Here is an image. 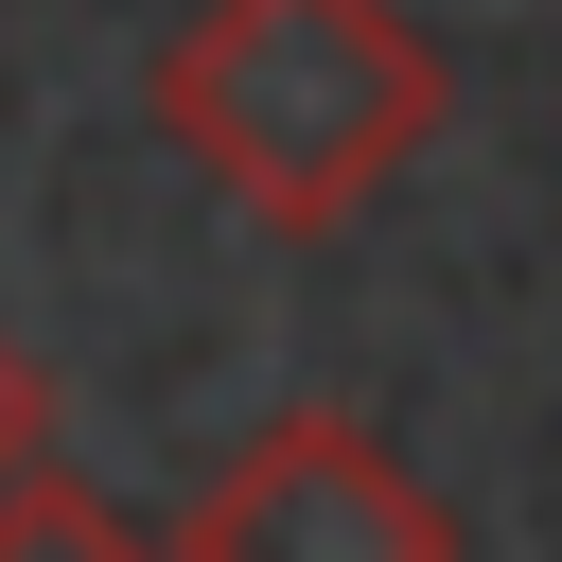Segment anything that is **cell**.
I'll list each match as a JSON object with an SVG mask.
<instances>
[{
  "instance_id": "1",
  "label": "cell",
  "mask_w": 562,
  "mask_h": 562,
  "mask_svg": "<svg viewBox=\"0 0 562 562\" xmlns=\"http://www.w3.org/2000/svg\"><path fill=\"white\" fill-rule=\"evenodd\" d=\"M140 105H158V140H176L246 228L316 246V228H351V211L439 140L457 70H439V35H422L404 0H193V18L158 35Z\"/></svg>"
},
{
  "instance_id": "2",
  "label": "cell",
  "mask_w": 562,
  "mask_h": 562,
  "mask_svg": "<svg viewBox=\"0 0 562 562\" xmlns=\"http://www.w3.org/2000/svg\"><path fill=\"white\" fill-rule=\"evenodd\" d=\"M176 562H457V509L334 404L263 422L246 457H211V492L158 527Z\"/></svg>"
},
{
  "instance_id": "3",
  "label": "cell",
  "mask_w": 562,
  "mask_h": 562,
  "mask_svg": "<svg viewBox=\"0 0 562 562\" xmlns=\"http://www.w3.org/2000/svg\"><path fill=\"white\" fill-rule=\"evenodd\" d=\"M0 562H176V544H140L105 492H70V474H18L0 492Z\"/></svg>"
},
{
  "instance_id": "4",
  "label": "cell",
  "mask_w": 562,
  "mask_h": 562,
  "mask_svg": "<svg viewBox=\"0 0 562 562\" xmlns=\"http://www.w3.org/2000/svg\"><path fill=\"white\" fill-rule=\"evenodd\" d=\"M18 474H53V386H35V351L0 334V492Z\"/></svg>"
}]
</instances>
